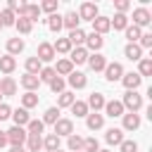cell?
Returning a JSON list of instances; mask_svg holds the SVG:
<instances>
[{
    "instance_id": "ac0fdd59",
    "label": "cell",
    "mask_w": 152,
    "mask_h": 152,
    "mask_svg": "<svg viewBox=\"0 0 152 152\" xmlns=\"http://www.w3.org/2000/svg\"><path fill=\"white\" fill-rule=\"evenodd\" d=\"M124 55H126L131 62H140V59H142V50H140L138 43H128L126 50H124Z\"/></svg>"
},
{
    "instance_id": "d6a6232c",
    "label": "cell",
    "mask_w": 152,
    "mask_h": 152,
    "mask_svg": "<svg viewBox=\"0 0 152 152\" xmlns=\"http://www.w3.org/2000/svg\"><path fill=\"white\" fill-rule=\"evenodd\" d=\"M43 128H45V124H43L40 119H31V121L26 124V133H28V135H40Z\"/></svg>"
},
{
    "instance_id": "e0dca14e",
    "label": "cell",
    "mask_w": 152,
    "mask_h": 152,
    "mask_svg": "<svg viewBox=\"0 0 152 152\" xmlns=\"http://www.w3.org/2000/svg\"><path fill=\"white\" fill-rule=\"evenodd\" d=\"M66 40L71 43V48H74V45H76V48H83V43H86V33H83V28H74V31H69Z\"/></svg>"
},
{
    "instance_id": "d590c367",
    "label": "cell",
    "mask_w": 152,
    "mask_h": 152,
    "mask_svg": "<svg viewBox=\"0 0 152 152\" xmlns=\"http://www.w3.org/2000/svg\"><path fill=\"white\" fill-rule=\"evenodd\" d=\"M14 21H17V14L5 7V10L0 12V24H2V26H14Z\"/></svg>"
},
{
    "instance_id": "8d00e7d4",
    "label": "cell",
    "mask_w": 152,
    "mask_h": 152,
    "mask_svg": "<svg viewBox=\"0 0 152 152\" xmlns=\"http://www.w3.org/2000/svg\"><path fill=\"white\" fill-rule=\"evenodd\" d=\"M14 26H17V31L19 33H31V28H33V24L28 21V19H24V17H17V21H14Z\"/></svg>"
},
{
    "instance_id": "94428289",
    "label": "cell",
    "mask_w": 152,
    "mask_h": 152,
    "mask_svg": "<svg viewBox=\"0 0 152 152\" xmlns=\"http://www.w3.org/2000/svg\"><path fill=\"white\" fill-rule=\"evenodd\" d=\"M0 97H2V95H0Z\"/></svg>"
},
{
    "instance_id": "5b68a950",
    "label": "cell",
    "mask_w": 152,
    "mask_h": 152,
    "mask_svg": "<svg viewBox=\"0 0 152 152\" xmlns=\"http://www.w3.org/2000/svg\"><path fill=\"white\" fill-rule=\"evenodd\" d=\"M121 83L126 86V90H138L140 83H142V78H140L138 71H131V74H124L121 76Z\"/></svg>"
},
{
    "instance_id": "4dcf8cb0",
    "label": "cell",
    "mask_w": 152,
    "mask_h": 152,
    "mask_svg": "<svg viewBox=\"0 0 152 152\" xmlns=\"http://www.w3.org/2000/svg\"><path fill=\"white\" fill-rule=\"evenodd\" d=\"M21 50H24V40H21V38H10V40H7V55L14 57V55H19Z\"/></svg>"
},
{
    "instance_id": "f35d334b",
    "label": "cell",
    "mask_w": 152,
    "mask_h": 152,
    "mask_svg": "<svg viewBox=\"0 0 152 152\" xmlns=\"http://www.w3.org/2000/svg\"><path fill=\"white\" fill-rule=\"evenodd\" d=\"M38 104V95L36 93H24L21 95V107L24 109H31V107H36Z\"/></svg>"
},
{
    "instance_id": "4316f807",
    "label": "cell",
    "mask_w": 152,
    "mask_h": 152,
    "mask_svg": "<svg viewBox=\"0 0 152 152\" xmlns=\"http://www.w3.org/2000/svg\"><path fill=\"white\" fill-rule=\"evenodd\" d=\"M102 36H97V33H88L86 36V50H100L102 48Z\"/></svg>"
},
{
    "instance_id": "7dc6e473",
    "label": "cell",
    "mask_w": 152,
    "mask_h": 152,
    "mask_svg": "<svg viewBox=\"0 0 152 152\" xmlns=\"http://www.w3.org/2000/svg\"><path fill=\"white\" fill-rule=\"evenodd\" d=\"M97 150H100L97 138H86L83 140V152H97Z\"/></svg>"
},
{
    "instance_id": "8fae6325",
    "label": "cell",
    "mask_w": 152,
    "mask_h": 152,
    "mask_svg": "<svg viewBox=\"0 0 152 152\" xmlns=\"http://www.w3.org/2000/svg\"><path fill=\"white\" fill-rule=\"evenodd\" d=\"M19 17L28 19V21L33 24V21H38V17H40V7H38V5H24V7L19 10Z\"/></svg>"
},
{
    "instance_id": "f1b7e54d",
    "label": "cell",
    "mask_w": 152,
    "mask_h": 152,
    "mask_svg": "<svg viewBox=\"0 0 152 152\" xmlns=\"http://www.w3.org/2000/svg\"><path fill=\"white\" fill-rule=\"evenodd\" d=\"M52 69H55V74H57V76H69V74L74 71V64H71L69 59H59V62H57V66H52Z\"/></svg>"
},
{
    "instance_id": "91938a15",
    "label": "cell",
    "mask_w": 152,
    "mask_h": 152,
    "mask_svg": "<svg viewBox=\"0 0 152 152\" xmlns=\"http://www.w3.org/2000/svg\"><path fill=\"white\" fill-rule=\"evenodd\" d=\"M0 28H2V24H0Z\"/></svg>"
},
{
    "instance_id": "680465c9",
    "label": "cell",
    "mask_w": 152,
    "mask_h": 152,
    "mask_svg": "<svg viewBox=\"0 0 152 152\" xmlns=\"http://www.w3.org/2000/svg\"><path fill=\"white\" fill-rule=\"evenodd\" d=\"M55 152H62V150H55Z\"/></svg>"
},
{
    "instance_id": "11a10c76",
    "label": "cell",
    "mask_w": 152,
    "mask_h": 152,
    "mask_svg": "<svg viewBox=\"0 0 152 152\" xmlns=\"http://www.w3.org/2000/svg\"><path fill=\"white\" fill-rule=\"evenodd\" d=\"M5 145H7V135L0 131V147H5Z\"/></svg>"
},
{
    "instance_id": "836d02e7",
    "label": "cell",
    "mask_w": 152,
    "mask_h": 152,
    "mask_svg": "<svg viewBox=\"0 0 152 152\" xmlns=\"http://www.w3.org/2000/svg\"><path fill=\"white\" fill-rule=\"evenodd\" d=\"M66 145H69L71 152H83V138L76 135V133H71V135L66 138Z\"/></svg>"
},
{
    "instance_id": "30bf717a",
    "label": "cell",
    "mask_w": 152,
    "mask_h": 152,
    "mask_svg": "<svg viewBox=\"0 0 152 152\" xmlns=\"http://www.w3.org/2000/svg\"><path fill=\"white\" fill-rule=\"evenodd\" d=\"M104 112H107V116H112V119H116V116H124V104H121V100H109V102H104V107H102Z\"/></svg>"
},
{
    "instance_id": "74e56055",
    "label": "cell",
    "mask_w": 152,
    "mask_h": 152,
    "mask_svg": "<svg viewBox=\"0 0 152 152\" xmlns=\"http://www.w3.org/2000/svg\"><path fill=\"white\" fill-rule=\"evenodd\" d=\"M138 74H140V78H142V76H152V59L142 57L140 64H138Z\"/></svg>"
},
{
    "instance_id": "9c48e42d",
    "label": "cell",
    "mask_w": 152,
    "mask_h": 152,
    "mask_svg": "<svg viewBox=\"0 0 152 152\" xmlns=\"http://www.w3.org/2000/svg\"><path fill=\"white\" fill-rule=\"evenodd\" d=\"M36 57L40 59V64H43V62H52V59H55L52 43H40V45H38V52H36Z\"/></svg>"
},
{
    "instance_id": "52a82bcc",
    "label": "cell",
    "mask_w": 152,
    "mask_h": 152,
    "mask_svg": "<svg viewBox=\"0 0 152 152\" xmlns=\"http://www.w3.org/2000/svg\"><path fill=\"white\" fill-rule=\"evenodd\" d=\"M17 93V81L12 78V76H2L0 78V95L2 97H10V95H14Z\"/></svg>"
},
{
    "instance_id": "7402d4cb",
    "label": "cell",
    "mask_w": 152,
    "mask_h": 152,
    "mask_svg": "<svg viewBox=\"0 0 152 152\" xmlns=\"http://www.w3.org/2000/svg\"><path fill=\"white\" fill-rule=\"evenodd\" d=\"M17 69V59L12 55H0V71L2 74H12Z\"/></svg>"
},
{
    "instance_id": "e575fe53",
    "label": "cell",
    "mask_w": 152,
    "mask_h": 152,
    "mask_svg": "<svg viewBox=\"0 0 152 152\" xmlns=\"http://www.w3.org/2000/svg\"><path fill=\"white\" fill-rule=\"evenodd\" d=\"M40 69H43V64H40V59H38V57H28V59H26V74L38 76V74H40Z\"/></svg>"
},
{
    "instance_id": "7c38bea8",
    "label": "cell",
    "mask_w": 152,
    "mask_h": 152,
    "mask_svg": "<svg viewBox=\"0 0 152 152\" xmlns=\"http://www.w3.org/2000/svg\"><path fill=\"white\" fill-rule=\"evenodd\" d=\"M86 126H88L90 131H100V128L104 126V116L97 114V112H88V116H86Z\"/></svg>"
},
{
    "instance_id": "9f6ffc18",
    "label": "cell",
    "mask_w": 152,
    "mask_h": 152,
    "mask_svg": "<svg viewBox=\"0 0 152 152\" xmlns=\"http://www.w3.org/2000/svg\"><path fill=\"white\" fill-rule=\"evenodd\" d=\"M10 152H26V150H24V145H14V147H10Z\"/></svg>"
},
{
    "instance_id": "277c9868",
    "label": "cell",
    "mask_w": 152,
    "mask_h": 152,
    "mask_svg": "<svg viewBox=\"0 0 152 152\" xmlns=\"http://www.w3.org/2000/svg\"><path fill=\"white\" fill-rule=\"evenodd\" d=\"M121 76H124V66L119 64V62H109L107 66H104V78L107 81H121Z\"/></svg>"
},
{
    "instance_id": "83f0119b",
    "label": "cell",
    "mask_w": 152,
    "mask_h": 152,
    "mask_svg": "<svg viewBox=\"0 0 152 152\" xmlns=\"http://www.w3.org/2000/svg\"><path fill=\"white\" fill-rule=\"evenodd\" d=\"M52 50H55V55L59 52V55H69L71 52V43L66 40V38H57L55 43H52Z\"/></svg>"
},
{
    "instance_id": "7bdbcfd3",
    "label": "cell",
    "mask_w": 152,
    "mask_h": 152,
    "mask_svg": "<svg viewBox=\"0 0 152 152\" xmlns=\"http://www.w3.org/2000/svg\"><path fill=\"white\" fill-rule=\"evenodd\" d=\"M71 112H74V114H76V116L81 119V116H88V112H90V109H88V104H86V102L76 100V102L71 104Z\"/></svg>"
},
{
    "instance_id": "816d5d0a",
    "label": "cell",
    "mask_w": 152,
    "mask_h": 152,
    "mask_svg": "<svg viewBox=\"0 0 152 152\" xmlns=\"http://www.w3.org/2000/svg\"><path fill=\"white\" fill-rule=\"evenodd\" d=\"M138 45H140V50L142 48H152V33H142L140 40H138Z\"/></svg>"
},
{
    "instance_id": "6da1fadb",
    "label": "cell",
    "mask_w": 152,
    "mask_h": 152,
    "mask_svg": "<svg viewBox=\"0 0 152 152\" xmlns=\"http://www.w3.org/2000/svg\"><path fill=\"white\" fill-rule=\"evenodd\" d=\"M121 104H124V109H128V112H133V114H135V112L142 107V95H138L135 90H126V95H124Z\"/></svg>"
},
{
    "instance_id": "1f68e13d",
    "label": "cell",
    "mask_w": 152,
    "mask_h": 152,
    "mask_svg": "<svg viewBox=\"0 0 152 152\" xmlns=\"http://www.w3.org/2000/svg\"><path fill=\"white\" fill-rule=\"evenodd\" d=\"M40 121H43V124H52V126H55V124L59 121V109H57V107H48Z\"/></svg>"
},
{
    "instance_id": "bcb514c9",
    "label": "cell",
    "mask_w": 152,
    "mask_h": 152,
    "mask_svg": "<svg viewBox=\"0 0 152 152\" xmlns=\"http://www.w3.org/2000/svg\"><path fill=\"white\" fill-rule=\"evenodd\" d=\"M55 76H57V74H55V69H52V66H43V69H40V74H38L40 83H43V81H45V83H50Z\"/></svg>"
},
{
    "instance_id": "681fc988",
    "label": "cell",
    "mask_w": 152,
    "mask_h": 152,
    "mask_svg": "<svg viewBox=\"0 0 152 152\" xmlns=\"http://www.w3.org/2000/svg\"><path fill=\"white\" fill-rule=\"evenodd\" d=\"M40 10H43V12H50V14H55V12H57V0H45V2L40 5Z\"/></svg>"
},
{
    "instance_id": "8992f818",
    "label": "cell",
    "mask_w": 152,
    "mask_h": 152,
    "mask_svg": "<svg viewBox=\"0 0 152 152\" xmlns=\"http://www.w3.org/2000/svg\"><path fill=\"white\" fill-rule=\"evenodd\" d=\"M71 133H74V121H71V119H59V121L55 124V135H57V138H62V135L69 138Z\"/></svg>"
},
{
    "instance_id": "ba28073f",
    "label": "cell",
    "mask_w": 152,
    "mask_h": 152,
    "mask_svg": "<svg viewBox=\"0 0 152 152\" xmlns=\"http://www.w3.org/2000/svg\"><path fill=\"white\" fill-rule=\"evenodd\" d=\"M97 17V5L95 2H83L81 10H78V19H86V21H93Z\"/></svg>"
},
{
    "instance_id": "7a4b0ae2",
    "label": "cell",
    "mask_w": 152,
    "mask_h": 152,
    "mask_svg": "<svg viewBox=\"0 0 152 152\" xmlns=\"http://www.w3.org/2000/svg\"><path fill=\"white\" fill-rule=\"evenodd\" d=\"M5 135H7V142H10L12 147H14V145H24L26 138H28L26 128H21V126H12L10 131H5Z\"/></svg>"
},
{
    "instance_id": "c3c4849f",
    "label": "cell",
    "mask_w": 152,
    "mask_h": 152,
    "mask_svg": "<svg viewBox=\"0 0 152 152\" xmlns=\"http://www.w3.org/2000/svg\"><path fill=\"white\" fill-rule=\"evenodd\" d=\"M119 147H121V152H138V142L135 140H124Z\"/></svg>"
},
{
    "instance_id": "44dd1931",
    "label": "cell",
    "mask_w": 152,
    "mask_h": 152,
    "mask_svg": "<svg viewBox=\"0 0 152 152\" xmlns=\"http://www.w3.org/2000/svg\"><path fill=\"white\" fill-rule=\"evenodd\" d=\"M12 119H14V126H26L28 121H31V116H28V109H24V107H19V109H14L12 112Z\"/></svg>"
},
{
    "instance_id": "d4e9b609",
    "label": "cell",
    "mask_w": 152,
    "mask_h": 152,
    "mask_svg": "<svg viewBox=\"0 0 152 152\" xmlns=\"http://www.w3.org/2000/svg\"><path fill=\"white\" fill-rule=\"evenodd\" d=\"M78 21H81V19H78V14H76V12H66V14L62 17V26H66L69 31L78 28Z\"/></svg>"
},
{
    "instance_id": "db71d44e",
    "label": "cell",
    "mask_w": 152,
    "mask_h": 152,
    "mask_svg": "<svg viewBox=\"0 0 152 152\" xmlns=\"http://www.w3.org/2000/svg\"><path fill=\"white\" fill-rule=\"evenodd\" d=\"M24 5H26V2H21V0H10V2H7V10H12V12H19Z\"/></svg>"
},
{
    "instance_id": "5bb4252c",
    "label": "cell",
    "mask_w": 152,
    "mask_h": 152,
    "mask_svg": "<svg viewBox=\"0 0 152 152\" xmlns=\"http://www.w3.org/2000/svg\"><path fill=\"white\" fill-rule=\"evenodd\" d=\"M66 59L71 64H83V62H88V50L86 48H71V52H69Z\"/></svg>"
},
{
    "instance_id": "ffe728a7",
    "label": "cell",
    "mask_w": 152,
    "mask_h": 152,
    "mask_svg": "<svg viewBox=\"0 0 152 152\" xmlns=\"http://www.w3.org/2000/svg\"><path fill=\"white\" fill-rule=\"evenodd\" d=\"M104 102H107V100H104V95H102V93H93V95L88 97V102H86V104H88V109L100 112V109L104 107Z\"/></svg>"
},
{
    "instance_id": "f546056e",
    "label": "cell",
    "mask_w": 152,
    "mask_h": 152,
    "mask_svg": "<svg viewBox=\"0 0 152 152\" xmlns=\"http://www.w3.org/2000/svg\"><path fill=\"white\" fill-rule=\"evenodd\" d=\"M74 102H76V95L69 93V90H64V93H59V97H57V109H62V107H71Z\"/></svg>"
},
{
    "instance_id": "3957f363",
    "label": "cell",
    "mask_w": 152,
    "mask_h": 152,
    "mask_svg": "<svg viewBox=\"0 0 152 152\" xmlns=\"http://www.w3.org/2000/svg\"><path fill=\"white\" fill-rule=\"evenodd\" d=\"M150 21H152V14H150L147 7H138V10H133V26L142 28V26H147Z\"/></svg>"
},
{
    "instance_id": "cb8c5ba5",
    "label": "cell",
    "mask_w": 152,
    "mask_h": 152,
    "mask_svg": "<svg viewBox=\"0 0 152 152\" xmlns=\"http://www.w3.org/2000/svg\"><path fill=\"white\" fill-rule=\"evenodd\" d=\"M104 140H107L109 145H121V142H124V131H121V128H109L107 135H104Z\"/></svg>"
},
{
    "instance_id": "603a6c76",
    "label": "cell",
    "mask_w": 152,
    "mask_h": 152,
    "mask_svg": "<svg viewBox=\"0 0 152 152\" xmlns=\"http://www.w3.org/2000/svg\"><path fill=\"white\" fill-rule=\"evenodd\" d=\"M21 86L26 88V93H33V90L40 86V78L33 76V74H24V76H21Z\"/></svg>"
},
{
    "instance_id": "2e32d148",
    "label": "cell",
    "mask_w": 152,
    "mask_h": 152,
    "mask_svg": "<svg viewBox=\"0 0 152 152\" xmlns=\"http://www.w3.org/2000/svg\"><path fill=\"white\" fill-rule=\"evenodd\" d=\"M138 128H140V116L133 114V112L124 114V128L121 131H138Z\"/></svg>"
},
{
    "instance_id": "b9f144b4",
    "label": "cell",
    "mask_w": 152,
    "mask_h": 152,
    "mask_svg": "<svg viewBox=\"0 0 152 152\" xmlns=\"http://www.w3.org/2000/svg\"><path fill=\"white\" fill-rule=\"evenodd\" d=\"M140 36H142V28H138V26H126V38H128V43H138Z\"/></svg>"
},
{
    "instance_id": "d6986e66",
    "label": "cell",
    "mask_w": 152,
    "mask_h": 152,
    "mask_svg": "<svg viewBox=\"0 0 152 152\" xmlns=\"http://www.w3.org/2000/svg\"><path fill=\"white\" fill-rule=\"evenodd\" d=\"M88 64H90V69H93V71H104L107 59H104V55L95 52V55H90V57H88Z\"/></svg>"
},
{
    "instance_id": "ee69618b",
    "label": "cell",
    "mask_w": 152,
    "mask_h": 152,
    "mask_svg": "<svg viewBox=\"0 0 152 152\" xmlns=\"http://www.w3.org/2000/svg\"><path fill=\"white\" fill-rule=\"evenodd\" d=\"M48 28H50V31H59V28H62V14H57V12L50 14V17H48Z\"/></svg>"
},
{
    "instance_id": "ab89813d",
    "label": "cell",
    "mask_w": 152,
    "mask_h": 152,
    "mask_svg": "<svg viewBox=\"0 0 152 152\" xmlns=\"http://www.w3.org/2000/svg\"><path fill=\"white\" fill-rule=\"evenodd\" d=\"M26 147H28V152H38L43 147V138L40 135H28L26 138Z\"/></svg>"
},
{
    "instance_id": "6f0895ef",
    "label": "cell",
    "mask_w": 152,
    "mask_h": 152,
    "mask_svg": "<svg viewBox=\"0 0 152 152\" xmlns=\"http://www.w3.org/2000/svg\"><path fill=\"white\" fill-rule=\"evenodd\" d=\"M97 152H109V150H97Z\"/></svg>"
},
{
    "instance_id": "f6af8a7d",
    "label": "cell",
    "mask_w": 152,
    "mask_h": 152,
    "mask_svg": "<svg viewBox=\"0 0 152 152\" xmlns=\"http://www.w3.org/2000/svg\"><path fill=\"white\" fill-rule=\"evenodd\" d=\"M64 86H66V81H64L62 76H55V78L50 81V90H52V93H57V95H59V93H64Z\"/></svg>"
},
{
    "instance_id": "484cf974",
    "label": "cell",
    "mask_w": 152,
    "mask_h": 152,
    "mask_svg": "<svg viewBox=\"0 0 152 152\" xmlns=\"http://www.w3.org/2000/svg\"><path fill=\"white\" fill-rule=\"evenodd\" d=\"M109 26H112L114 31H126L128 17H126V14H114V19H109Z\"/></svg>"
},
{
    "instance_id": "f5cc1de1",
    "label": "cell",
    "mask_w": 152,
    "mask_h": 152,
    "mask_svg": "<svg viewBox=\"0 0 152 152\" xmlns=\"http://www.w3.org/2000/svg\"><path fill=\"white\" fill-rule=\"evenodd\" d=\"M10 116H12V109H10V104L0 102V121H5V119H10Z\"/></svg>"
},
{
    "instance_id": "4fadbf2b",
    "label": "cell",
    "mask_w": 152,
    "mask_h": 152,
    "mask_svg": "<svg viewBox=\"0 0 152 152\" xmlns=\"http://www.w3.org/2000/svg\"><path fill=\"white\" fill-rule=\"evenodd\" d=\"M112 26H109V17H95L93 19V33H97V36H102V33H107Z\"/></svg>"
},
{
    "instance_id": "f907efd6",
    "label": "cell",
    "mask_w": 152,
    "mask_h": 152,
    "mask_svg": "<svg viewBox=\"0 0 152 152\" xmlns=\"http://www.w3.org/2000/svg\"><path fill=\"white\" fill-rule=\"evenodd\" d=\"M114 7H116V14H126V10L131 7V2H128V0H116Z\"/></svg>"
},
{
    "instance_id": "60d3db41",
    "label": "cell",
    "mask_w": 152,
    "mask_h": 152,
    "mask_svg": "<svg viewBox=\"0 0 152 152\" xmlns=\"http://www.w3.org/2000/svg\"><path fill=\"white\" fill-rule=\"evenodd\" d=\"M43 147H45L48 152H55V150H59V138H57L55 133H50V135L43 140Z\"/></svg>"
},
{
    "instance_id": "9a60e30c",
    "label": "cell",
    "mask_w": 152,
    "mask_h": 152,
    "mask_svg": "<svg viewBox=\"0 0 152 152\" xmlns=\"http://www.w3.org/2000/svg\"><path fill=\"white\" fill-rule=\"evenodd\" d=\"M66 83L71 86V88H86V83H88V78H86V74H81V71H71L69 74V78H66Z\"/></svg>"
}]
</instances>
